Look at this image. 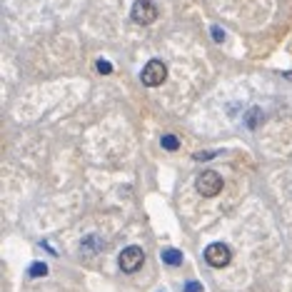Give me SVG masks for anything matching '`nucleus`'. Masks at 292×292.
<instances>
[{
    "mask_svg": "<svg viewBox=\"0 0 292 292\" xmlns=\"http://www.w3.org/2000/svg\"><path fill=\"white\" fill-rule=\"evenodd\" d=\"M143 262H145V250H143V247H138V245H130V247H125V250L120 252V257H118V265H120V270H123V272H128V275L138 272Z\"/></svg>",
    "mask_w": 292,
    "mask_h": 292,
    "instance_id": "1",
    "label": "nucleus"
},
{
    "mask_svg": "<svg viewBox=\"0 0 292 292\" xmlns=\"http://www.w3.org/2000/svg\"><path fill=\"white\" fill-rule=\"evenodd\" d=\"M195 187H198V192H200L203 198H215V195L222 192V177H220L215 170H205V172L198 175Z\"/></svg>",
    "mask_w": 292,
    "mask_h": 292,
    "instance_id": "2",
    "label": "nucleus"
},
{
    "mask_svg": "<svg viewBox=\"0 0 292 292\" xmlns=\"http://www.w3.org/2000/svg\"><path fill=\"white\" fill-rule=\"evenodd\" d=\"M140 80H143V85L147 87H157V85H162L165 80H167V65L162 63V60H150L145 68H143V73H140Z\"/></svg>",
    "mask_w": 292,
    "mask_h": 292,
    "instance_id": "3",
    "label": "nucleus"
},
{
    "mask_svg": "<svg viewBox=\"0 0 292 292\" xmlns=\"http://www.w3.org/2000/svg\"><path fill=\"white\" fill-rule=\"evenodd\" d=\"M157 5L152 3V0H135V5H133V10H130V18L138 23V25H150V23H155L157 20Z\"/></svg>",
    "mask_w": 292,
    "mask_h": 292,
    "instance_id": "4",
    "label": "nucleus"
},
{
    "mask_svg": "<svg viewBox=\"0 0 292 292\" xmlns=\"http://www.w3.org/2000/svg\"><path fill=\"white\" fill-rule=\"evenodd\" d=\"M205 260L213 267H227L230 260H232V252H230V247L225 242H213V245L205 247Z\"/></svg>",
    "mask_w": 292,
    "mask_h": 292,
    "instance_id": "5",
    "label": "nucleus"
},
{
    "mask_svg": "<svg viewBox=\"0 0 292 292\" xmlns=\"http://www.w3.org/2000/svg\"><path fill=\"white\" fill-rule=\"evenodd\" d=\"M162 260H165V265H180L182 262V252L180 250H172V247H167V250H162Z\"/></svg>",
    "mask_w": 292,
    "mask_h": 292,
    "instance_id": "6",
    "label": "nucleus"
},
{
    "mask_svg": "<svg viewBox=\"0 0 292 292\" xmlns=\"http://www.w3.org/2000/svg\"><path fill=\"white\" fill-rule=\"evenodd\" d=\"M260 123H262V110H257V108H252V110L247 113V125H250V128L255 130V128H257Z\"/></svg>",
    "mask_w": 292,
    "mask_h": 292,
    "instance_id": "7",
    "label": "nucleus"
},
{
    "mask_svg": "<svg viewBox=\"0 0 292 292\" xmlns=\"http://www.w3.org/2000/svg\"><path fill=\"white\" fill-rule=\"evenodd\" d=\"M160 145L165 147V150H180V140H177L175 135H162Z\"/></svg>",
    "mask_w": 292,
    "mask_h": 292,
    "instance_id": "8",
    "label": "nucleus"
},
{
    "mask_svg": "<svg viewBox=\"0 0 292 292\" xmlns=\"http://www.w3.org/2000/svg\"><path fill=\"white\" fill-rule=\"evenodd\" d=\"M48 275V265L45 262H33L30 265V277H43Z\"/></svg>",
    "mask_w": 292,
    "mask_h": 292,
    "instance_id": "9",
    "label": "nucleus"
},
{
    "mask_svg": "<svg viewBox=\"0 0 292 292\" xmlns=\"http://www.w3.org/2000/svg\"><path fill=\"white\" fill-rule=\"evenodd\" d=\"M95 68H98V73H100V75H110V73H113V65H110L108 60H98V63H95Z\"/></svg>",
    "mask_w": 292,
    "mask_h": 292,
    "instance_id": "10",
    "label": "nucleus"
},
{
    "mask_svg": "<svg viewBox=\"0 0 292 292\" xmlns=\"http://www.w3.org/2000/svg\"><path fill=\"white\" fill-rule=\"evenodd\" d=\"M213 38H215L218 43H222V40H225V30L218 28V25H213Z\"/></svg>",
    "mask_w": 292,
    "mask_h": 292,
    "instance_id": "11",
    "label": "nucleus"
},
{
    "mask_svg": "<svg viewBox=\"0 0 292 292\" xmlns=\"http://www.w3.org/2000/svg\"><path fill=\"white\" fill-rule=\"evenodd\" d=\"M185 292H203V285L200 282H187L185 285Z\"/></svg>",
    "mask_w": 292,
    "mask_h": 292,
    "instance_id": "12",
    "label": "nucleus"
},
{
    "mask_svg": "<svg viewBox=\"0 0 292 292\" xmlns=\"http://www.w3.org/2000/svg\"><path fill=\"white\" fill-rule=\"evenodd\" d=\"M210 157H215L213 150H205V152H198V155H195V160H210Z\"/></svg>",
    "mask_w": 292,
    "mask_h": 292,
    "instance_id": "13",
    "label": "nucleus"
}]
</instances>
